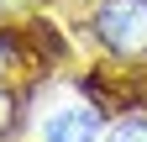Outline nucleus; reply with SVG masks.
<instances>
[{
	"instance_id": "1",
	"label": "nucleus",
	"mask_w": 147,
	"mask_h": 142,
	"mask_svg": "<svg viewBox=\"0 0 147 142\" xmlns=\"http://www.w3.org/2000/svg\"><path fill=\"white\" fill-rule=\"evenodd\" d=\"M89 32L121 63L147 58V0H100L89 16Z\"/></svg>"
},
{
	"instance_id": "4",
	"label": "nucleus",
	"mask_w": 147,
	"mask_h": 142,
	"mask_svg": "<svg viewBox=\"0 0 147 142\" xmlns=\"http://www.w3.org/2000/svg\"><path fill=\"white\" fill-rule=\"evenodd\" d=\"M16 105H21V100H16V90H5V84H0V142H5L11 126H16Z\"/></svg>"
},
{
	"instance_id": "2",
	"label": "nucleus",
	"mask_w": 147,
	"mask_h": 142,
	"mask_svg": "<svg viewBox=\"0 0 147 142\" xmlns=\"http://www.w3.org/2000/svg\"><path fill=\"white\" fill-rule=\"evenodd\" d=\"M100 137H105L100 105H58L37 126V142H100Z\"/></svg>"
},
{
	"instance_id": "5",
	"label": "nucleus",
	"mask_w": 147,
	"mask_h": 142,
	"mask_svg": "<svg viewBox=\"0 0 147 142\" xmlns=\"http://www.w3.org/2000/svg\"><path fill=\"white\" fill-rule=\"evenodd\" d=\"M11 68H16V42L5 37V32H0V84L11 79Z\"/></svg>"
},
{
	"instance_id": "3",
	"label": "nucleus",
	"mask_w": 147,
	"mask_h": 142,
	"mask_svg": "<svg viewBox=\"0 0 147 142\" xmlns=\"http://www.w3.org/2000/svg\"><path fill=\"white\" fill-rule=\"evenodd\" d=\"M100 142H147V116L142 111H126V116H116L105 126V137Z\"/></svg>"
}]
</instances>
